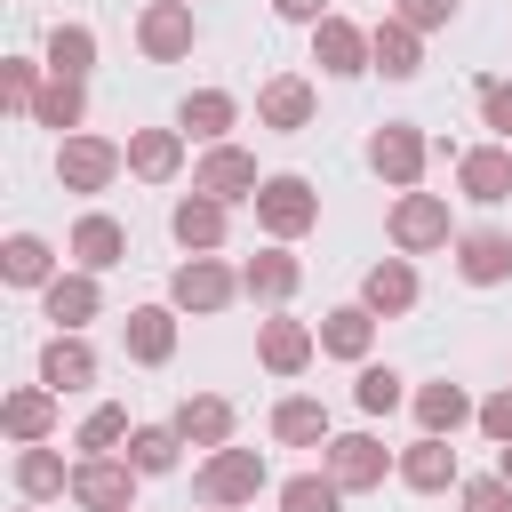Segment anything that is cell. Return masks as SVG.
Returning <instances> with one entry per match:
<instances>
[{
	"instance_id": "6da1fadb",
	"label": "cell",
	"mask_w": 512,
	"mask_h": 512,
	"mask_svg": "<svg viewBox=\"0 0 512 512\" xmlns=\"http://www.w3.org/2000/svg\"><path fill=\"white\" fill-rule=\"evenodd\" d=\"M264 488H272V464H264L256 448H216V456H200V472H192V496H200L208 512L256 504Z\"/></svg>"
},
{
	"instance_id": "7a4b0ae2",
	"label": "cell",
	"mask_w": 512,
	"mask_h": 512,
	"mask_svg": "<svg viewBox=\"0 0 512 512\" xmlns=\"http://www.w3.org/2000/svg\"><path fill=\"white\" fill-rule=\"evenodd\" d=\"M256 208V224L288 248V240H304L312 224H320V192H312V176H296V168H280V176H264V192L248 200Z\"/></svg>"
},
{
	"instance_id": "3957f363",
	"label": "cell",
	"mask_w": 512,
	"mask_h": 512,
	"mask_svg": "<svg viewBox=\"0 0 512 512\" xmlns=\"http://www.w3.org/2000/svg\"><path fill=\"white\" fill-rule=\"evenodd\" d=\"M384 232H392V248H400V256L456 248V216H448V200H440V192H400V200H392V216H384Z\"/></svg>"
},
{
	"instance_id": "277c9868",
	"label": "cell",
	"mask_w": 512,
	"mask_h": 512,
	"mask_svg": "<svg viewBox=\"0 0 512 512\" xmlns=\"http://www.w3.org/2000/svg\"><path fill=\"white\" fill-rule=\"evenodd\" d=\"M136 48H144V64H184V56L200 48L192 0H144V8H136Z\"/></svg>"
},
{
	"instance_id": "5b68a950",
	"label": "cell",
	"mask_w": 512,
	"mask_h": 512,
	"mask_svg": "<svg viewBox=\"0 0 512 512\" xmlns=\"http://www.w3.org/2000/svg\"><path fill=\"white\" fill-rule=\"evenodd\" d=\"M320 472H328L344 496H360V488H384V472H400V456H392L376 432H336V440L320 448Z\"/></svg>"
},
{
	"instance_id": "8992f818",
	"label": "cell",
	"mask_w": 512,
	"mask_h": 512,
	"mask_svg": "<svg viewBox=\"0 0 512 512\" xmlns=\"http://www.w3.org/2000/svg\"><path fill=\"white\" fill-rule=\"evenodd\" d=\"M424 160H432V136H424L416 120H384V128L368 136V168H376V176H384L392 192H416Z\"/></svg>"
},
{
	"instance_id": "52a82bcc",
	"label": "cell",
	"mask_w": 512,
	"mask_h": 512,
	"mask_svg": "<svg viewBox=\"0 0 512 512\" xmlns=\"http://www.w3.org/2000/svg\"><path fill=\"white\" fill-rule=\"evenodd\" d=\"M120 168H128V144H112V136H88L80 128V136L56 144V184L64 192H104Z\"/></svg>"
},
{
	"instance_id": "ba28073f",
	"label": "cell",
	"mask_w": 512,
	"mask_h": 512,
	"mask_svg": "<svg viewBox=\"0 0 512 512\" xmlns=\"http://www.w3.org/2000/svg\"><path fill=\"white\" fill-rule=\"evenodd\" d=\"M232 296H240V272H232L224 256H184V264L168 272V304H176V312H200V320H208V312H224Z\"/></svg>"
},
{
	"instance_id": "9c48e42d",
	"label": "cell",
	"mask_w": 512,
	"mask_h": 512,
	"mask_svg": "<svg viewBox=\"0 0 512 512\" xmlns=\"http://www.w3.org/2000/svg\"><path fill=\"white\" fill-rule=\"evenodd\" d=\"M136 464L128 456H80L72 464V504L80 512H136Z\"/></svg>"
},
{
	"instance_id": "30bf717a",
	"label": "cell",
	"mask_w": 512,
	"mask_h": 512,
	"mask_svg": "<svg viewBox=\"0 0 512 512\" xmlns=\"http://www.w3.org/2000/svg\"><path fill=\"white\" fill-rule=\"evenodd\" d=\"M312 112H320V96H312V80H304V72H272V80L256 88V128H272V136L312 128Z\"/></svg>"
},
{
	"instance_id": "8fae6325",
	"label": "cell",
	"mask_w": 512,
	"mask_h": 512,
	"mask_svg": "<svg viewBox=\"0 0 512 512\" xmlns=\"http://www.w3.org/2000/svg\"><path fill=\"white\" fill-rule=\"evenodd\" d=\"M192 192H208V200H256L264 192V176H256V160L240 152V144H208L200 152V168H192Z\"/></svg>"
},
{
	"instance_id": "7c38bea8",
	"label": "cell",
	"mask_w": 512,
	"mask_h": 512,
	"mask_svg": "<svg viewBox=\"0 0 512 512\" xmlns=\"http://www.w3.org/2000/svg\"><path fill=\"white\" fill-rule=\"evenodd\" d=\"M168 424H176V440H184V448H208V456H216V448H232V424H240V416H232V400H224V392H184Z\"/></svg>"
},
{
	"instance_id": "4fadbf2b",
	"label": "cell",
	"mask_w": 512,
	"mask_h": 512,
	"mask_svg": "<svg viewBox=\"0 0 512 512\" xmlns=\"http://www.w3.org/2000/svg\"><path fill=\"white\" fill-rule=\"evenodd\" d=\"M312 64H320L328 80H360V72H368V32H360L352 16H320V24H312Z\"/></svg>"
},
{
	"instance_id": "5bb4252c",
	"label": "cell",
	"mask_w": 512,
	"mask_h": 512,
	"mask_svg": "<svg viewBox=\"0 0 512 512\" xmlns=\"http://www.w3.org/2000/svg\"><path fill=\"white\" fill-rule=\"evenodd\" d=\"M64 248H72V272H112V264H128V224L104 216V208H88Z\"/></svg>"
},
{
	"instance_id": "9a60e30c",
	"label": "cell",
	"mask_w": 512,
	"mask_h": 512,
	"mask_svg": "<svg viewBox=\"0 0 512 512\" xmlns=\"http://www.w3.org/2000/svg\"><path fill=\"white\" fill-rule=\"evenodd\" d=\"M40 312L56 320V336H80V328L104 312V288H96V272H56V280L40 288Z\"/></svg>"
},
{
	"instance_id": "2e32d148",
	"label": "cell",
	"mask_w": 512,
	"mask_h": 512,
	"mask_svg": "<svg viewBox=\"0 0 512 512\" xmlns=\"http://www.w3.org/2000/svg\"><path fill=\"white\" fill-rule=\"evenodd\" d=\"M120 344H128L136 368H168L176 360V304H136L120 320Z\"/></svg>"
},
{
	"instance_id": "e0dca14e",
	"label": "cell",
	"mask_w": 512,
	"mask_h": 512,
	"mask_svg": "<svg viewBox=\"0 0 512 512\" xmlns=\"http://www.w3.org/2000/svg\"><path fill=\"white\" fill-rule=\"evenodd\" d=\"M312 352H320V328H304V320H288V312H272V320L256 328V360H264L272 376H304Z\"/></svg>"
},
{
	"instance_id": "ac0fdd59",
	"label": "cell",
	"mask_w": 512,
	"mask_h": 512,
	"mask_svg": "<svg viewBox=\"0 0 512 512\" xmlns=\"http://www.w3.org/2000/svg\"><path fill=\"white\" fill-rule=\"evenodd\" d=\"M400 488H416V496H440V488H464V472H456V448H448L440 432H416V440L400 448Z\"/></svg>"
},
{
	"instance_id": "d6986e66",
	"label": "cell",
	"mask_w": 512,
	"mask_h": 512,
	"mask_svg": "<svg viewBox=\"0 0 512 512\" xmlns=\"http://www.w3.org/2000/svg\"><path fill=\"white\" fill-rule=\"evenodd\" d=\"M456 192H464L472 208L512 200V152H504V144H472V152H456Z\"/></svg>"
},
{
	"instance_id": "ffe728a7",
	"label": "cell",
	"mask_w": 512,
	"mask_h": 512,
	"mask_svg": "<svg viewBox=\"0 0 512 512\" xmlns=\"http://www.w3.org/2000/svg\"><path fill=\"white\" fill-rule=\"evenodd\" d=\"M368 72H384V80H416V72H424V32L400 24V16L368 24Z\"/></svg>"
},
{
	"instance_id": "44dd1931",
	"label": "cell",
	"mask_w": 512,
	"mask_h": 512,
	"mask_svg": "<svg viewBox=\"0 0 512 512\" xmlns=\"http://www.w3.org/2000/svg\"><path fill=\"white\" fill-rule=\"evenodd\" d=\"M416 296H424V288H416V264H408V256H384V264H368V272H360V304H368L376 320L416 312Z\"/></svg>"
},
{
	"instance_id": "7402d4cb",
	"label": "cell",
	"mask_w": 512,
	"mask_h": 512,
	"mask_svg": "<svg viewBox=\"0 0 512 512\" xmlns=\"http://www.w3.org/2000/svg\"><path fill=\"white\" fill-rule=\"evenodd\" d=\"M456 272H464L472 288H504V280H512V232H496V224L456 232Z\"/></svg>"
},
{
	"instance_id": "603a6c76",
	"label": "cell",
	"mask_w": 512,
	"mask_h": 512,
	"mask_svg": "<svg viewBox=\"0 0 512 512\" xmlns=\"http://www.w3.org/2000/svg\"><path fill=\"white\" fill-rule=\"evenodd\" d=\"M224 200H208V192H184L176 208H168V232H176V248H192V256H216L224 248Z\"/></svg>"
},
{
	"instance_id": "cb8c5ba5",
	"label": "cell",
	"mask_w": 512,
	"mask_h": 512,
	"mask_svg": "<svg viewBox=\"0 0 512 512\" xmlns=\"http://www.w3.org/2000/svg\"><path fill=\"white\" fill-rule=\"evenodd\" d=\"M296 288H304V264H296L280 240H272V248H256V256L240 264V296H256V304H288Z\"/></svg>"
},
{
	"instance_id": "d4e9b609",
	"label": "cell",
	"mask_w": 512,
	"mask_h": 512,
	"mask_svg": "<svg viewBox=\"0 0 512 512\" xmlns=\"http://www.w3.org/2000/svg\"><path fill=\"white\" fill-rule=\"evenodd\" d=\"M0 432H8L16 448H40V440L56 432V392H48V384H16V392L0 400Z\"/></svg>"
},
{
	"instance_id": "484cf974",
	"label": "cell",
	"mask_w": 512,
	"mask_h": 512,
	"mask_svg": "<svg viewBox=\"0 0 512 512\" xmlns=\"http://www.w3.org/2000/svg\"><path fill=\"white\" fill-rule=\"evenodd\" d=\"M176 128L200 136V144H224V136L240 128V96H232V88H192V96L176 104Z\"/></svg>"
},
{
	"instance_id": "4316f807",
	"label": "cell",
	"mask_w": 512,
	"mask_h": 512,
	"mask_svg": "<svg viewBox=\"0 0 512 512\" xmlns=\"http://www.w3.org/2000/svg\"><path fill=\"white\" fill-rule=\"evenodd\" d=\"M176 168H184V128H128V176L176 184Z\"/></svg>"
},
{
	"instance_id": "83f0119b",
	"label": "cell",
	"mask_w": 512,
	"mask_h": 512,
	"mask_svg": "<svg viewBox=\"0 0 512 512\" xmlns=\"http://www.w3.org/2000/svg\"><path fill=\"white\" fill-rule=\"evenodd\" d=\"M368 344H376V312H368V304H336V312H320V352H328V360L368 368Z\"/></svg>"
},
{
	"instance_id": "f1b7e54d",
	"label": "cell",
	"mask_w": 512,
	"mask_h": 512,
	"mask_svg": "<svg viewBox=\"0 0 512 512\" xmlns=\"http://www.w3.org/2000/svg\"><path fill=\"white\" fill-rule=\"evenodd\" d=\"M40 384L64 400V392H88L96 384V352H88V336H48L40 344Z\"/></svg>"
},
{
	"instance_id": "f546056e",
	"label": "cell",
	"mask_w": 512,
	"mask_h": 512,
	"mask_svg": "<svg viewBox=\"0 0 512 512\" xmlns=\"http://www.w3.org/2000/svg\"><path fill=\"white\" fill-rule=\"evenodd\" d=\"M416 424L440 432V440H456L464 424H480V400H472L464 384H448V376H440V384H416Z\"/></svg>"
},
{
	"instance_id": "4dcf8cb0",
	"label": "cell",
	"mask_w": 512,
	"mask_h": 512,
	"mask_svg": "<svg viewBox=\"0 0 512 512\" xmlns=\"http://www.w3.org/2000/svg\"><path fill=\"white\" fill-rule=\"evenodd\" d=\"M272 440H280V448H328L336 432H328V408H320L312 392H288V400L272 408Z\"/></svg>"
},
{
	"instance_id": "1f68e13d",
	"label": "cell",
	"mask_w": 512,
	"mask_h": 512,
	"mask_svg": "<svg viewBox=\"0 0 512 512\" xmlns=\"http://www.w3.org/2000/svg\"><path fill=\"white\" fill-rule=\"evenodd\" d=\"M0 280H8V288H48V280H56V248H48L40 232H8V248H0Z\"/></svg>"
},
{
	"instance_id": "d6a6232c",
	"label": "cell",
	"mask_w": 512,
	"mask_h": 512,
	"mask_svg": "<svg viewBox=\"0 0 512 512\" xmlns=\"http://www.w3.org/2000/svg\"><path fill=\"white\" fill-rule=\"evenodd\" d=\"M16 496L24 504H48V496H72V472H64V456L40 440V448H16Z\"/></svg>"
},
{
	"instance_id": "836d02e7",
	"label": "cell",
	"mask_w": 512,
	"mask_h": 512,
	"mask_svg": "<svg viewBox=\"0 0 512 512\" xmlns=\"http://www.w3.org/2000/svg\"><path fill=\"white\" fill-rule=\"evenodd\" d=\"M96 72V32L88 24H56L48 32V80H88Z\"/></svg>"
},
{
	"instance_id": "e575fe53",
	"label": "cell",
	"mask_w": 512,
	"mask_h": 512,
	"mask_svg": "<svg viewBox=\"0 0 512 512\" xmlns=\"http://www.w3.org/2000/svg\"><path fill=\"white\" fill-rule=\"evenodd\" d=\"M32 120L56 128V136H80V120H88V80H48L40 104H32Z\"/></svg>"
},
{
	"instance_id": "d590c367",
	"label": "cell",
	"mask_w": 512,
	"mask_h": 512,
	"mask_svg": "<svg viewBox=\"0 0 512 512\" xmlns=\"http://www.w3.org/2000/svg\"><path fill=\"white\" fill-rule=\"evenodd\" d=\"M144 480H160V472H176V456H184V440H176V424H136L128 432V448H120Z\"/></svg>"
},
{
	"instance_id": "8d00e7d4",
	"label": "cell",
	"mask_w": 512,
	"mask_h": 512,
	"mask_svg": "<svg viewBox=\"0 0 512 512\" xmlns=\"http://www.w3.org/2000/svg\"><path fill=\"white\" fill-rule=\"evenodd\" d=\"M128 432H136V424H128V408H112V400H104V408H88V416H80L72 448H80V456H112Z\"/></svg>"
},
{
	"instance_id": "74e56055",
	"label": "cell",
	"mask_w": 512,
	"mask_h": 512,
	"mask_svg": "<svg viewBox=\"0 0 512 512\" xmlns=\"http://www.w3.org/2000/svg\"><path fill=\"white\" fill-rule=\"evenodd\" d=\"M280 512H344V488L328 472H296V480H280Z\"/></svg>"
},
{
	"instance_id": "f35d334b",
	"label": "cell",
	"mask_w": 512,
	"mask_h": 512,
	"mask_svg": "<svg viewBox=\"0 0 512 512\" xmlns=\"http://www.w3.org/2000/svg\"><path fill=\"white\" fill-rule=\"evenodd\" d=\"M40 88H48V64H32V56H8V64H0V104H8V112H32Z\"/></svg>"
},
{
	"instance_id": "ab89813d",
	"label": "cell",
	"mask_w": 512,
	"mask_h": 512,
	"mask_svg": "<svg viewBox=\"0 0 512 512\" xmlns=\"http://www.w3.org/2000/svg\"><path fill=\"white\" fill-rule=\"evenodd\" d=\"M352 400H360L368 416H392V408L408 400V392H400V368H384V360H368V368H360V384H352Z\"/></svg>"
},
{
	"instance_id": "60d3db41",
	"label": "cell",
	"mask_w": 512,
	"mask_h": 512,
	"mask_svg": "<svg viewBox=\"0 0 512 512\" xmlns=\"http://www.w3.org/2000/svg\"><path fill=\"white\" fill-rule=\"evenodd\" d=\"M456 504H464V512H512V480H504V472H472V480L456 488Z\"/></svg>"
},
{
	"instance_id": "b9f144b4",
	"label": "cell",
	"mask_w": 512,
	"mask_h": 512,
	"mask_svg": "<svg viewBox=\"0 0 512 512\" xmlns=\"http://www.w3.org/2000/svg\"><path fill=\"white\" fill-rule=\"evenodd\" d=\"M480 120L512 144V80H480Z\"/></svg>"
},
{
	"instance_id": "7bdbcfd3",
	"label": "cell",
	"mask_w": 512,
	"mask_h": 512,
	"mask_svg": "<svg viewBox=\"0 0 512 512\" xmlns=\"http://www.w3.org/2000/svg\"><path fill=\"white\" fill-rule=\"evenodd\" d=\"M456 8H464V0H400L392 16L416 24V32H440V24H456Z\"/></svg>"
},
{
	"instance_id": "ee69618b",
	"label": "cell",
	"mask_w": 512,
	"mask_h": 512,
	"mask_svg": "<svg viewBox=\"0 0 512 512\" xmlns=\"http://www.w3.org/2000/svg\"><path fill=\"white\" fill-rule=\"evenodd\" d=\"M480 432H488V440H496V448H512V384H504V392H488V400H480Z\"/></svg>"
},
{
	"instance_id": "f6af8a7d",
	"label": "cell",
	"mask_w": 512,
	"mask_h": 512,
	"mask_svg": "<svg viewBox=\"0 0 512 512\" xmlns=\"http://www.w3.org/2000/svg\"><path fill=\"white\" fill-rule=\"evenodd\" d=\"M272 16H280V24H320L328 0H272Z\"/></svg>"
},
{
	"instance_id": "bcb514c9",
	"label": "cell",
	"mask_w": 512,
	"mask_h": 512,
	"mask_svg": "<svg viewBox=\"0 0 512 512\" xmlns=\"http://www.w3.org/2000/svg\"><path fill=\"white\" fill-rule=\"evenodd\" d=\"M496 472H504V480H512V448H496Z\"/></svg>"
},
{
	"instance_id": "7dc6e473",
	"label": "cell",
	"mask_w": 512,
	"mask_h": 512,
	"mask_svg": "<svg viewBox=\"0 0 512 512\" xmlns=\"http://www.w3.org/2000/svg\"><path fill=\"white\" fill-rule=\"evenodd\" d=\"M16 512H40V504H16Z\"/></svg>"
}]
</instances>
